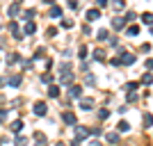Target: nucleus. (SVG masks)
Instances as JSON below:
<instances>
[{
    "label": "nucleus",
    "instance_id": "28",
    "mask_svg": "<svg viewBox=\"0 0 153 146\" xmlns=\"http://www.w3.org/2000/svg\"><path fill=\"white\" fill-rule=\"evenodd\" d=\"M78 53H80V57H87V46H80V50H78Z\"/></svg>",
    "mask_w": 153,
    "mask_h": 146
},
{
    "label": "nucleus",
    "instance_id": "36",
    "mask_svg": "<svg viewBox=\"0 0 153 146\" xmlns=\"http://www.w3.org/2000/svg\"><path fill=\"white\" fill-rule=\"evenodd\" d=\"M57 34V27H48V37H55Z\"/></svg>",
    "mask_w": 153,
    "mask_h": 146
},
{
    "label": "nucleus",
    "instance_id": "29",
    "mask_svg": "<svg viewBox=\"0 0 153 146\" xmlns=\"http://www.w3.org/2000/svg\"><path fill=\"white\" fill-rule=\"evenodd\" d=\"M41 80H44V82H53V76H51V73H44V76H41Z\"/></svg>",
    "mask_w": 153,
    "mask_h": 146
},
{
    "label": "nucleus",
    "instance_id": "13",
    "mask_svg": "<svg viewBox=\"0 0 153 146\" xmlns=\"http://www.w3.org/2000/svg\"><path fill=\"white\" fill-rule=\"evenodd\" d=\"M21 130H23V121H14V123H12V133H16V135H19L21 133Z\"/></svg>",
    "mask_w": 153,
    "mask_h": 146
},
{
    "label": "nucleus",
    "instance_id": "5",
    "mask_svg": "<svg viewBox=\"0 0 153 146\" xmlns=\"http://www.w3.org/2000/svg\"><path fill=\"white\" fill-rule=\"evenodd\" d=\"M89 128H85V126H78L76 128V139H85V137H89Z\"/></svg>",
    "mask_w": 153,
    "mask_h": 146
},
{
    "label": "nucleus",
    "instance_id": "15",
    "mask_svg": "<svg viewBox=\"0 0 153 146\" xmlns=\"http://www.w3.org/2000/svg\"><path fill=\"white\" fill-rule=\"evenodd\" d=\"M117 130H119V133H128V130H130V123H128V121H121V123L117 126Z\"/></svg>",
    "mask_w": 153,
    "mask_h": 146
},
{
    "label": "nucleus",
    "instance_id": "41",
    "mask_svg": "<svg viewBox=\"0 0 153 146\" xmlns=\"http://www.w3.org/2000/svg\"><path fill=\"white\" fill-rule=\"evenodd\" d=\"M44 2H48V5H55V0H44Z\"/></svg>",
    "mask_w": 153,
    "mask_h": 146
},
{
    "label": "nucleus",
    "instance_id": "22",
    "mask_svg": "<svg viewBox=\"0 0 153 146\" xmlns=\"http://www.w3.org/2000/svg\"><path fill=\"white\" fill-rule=\"evenodd\" d=\"M9 84H12V87H19L21 84V76H12L9 78Z\"/></svg>",
    "mask_w": 153,
    "mask_h": 146
},
{
    "label": "nucleus",
    "instance_id": "10",
    "mask_svg": "<svg viewBox=\"0 0 153 146\" xmlns=\"http://www.w3.org/2000/svg\"><path fill=\"white\" fill-rule=\"evenodd\" d=\"M48 96H51V98H57L59 96V87L57 84H51V87H48Z\"/></svg>",
    "mask_w": 153,
    "mask_h": 146
},
{
    "label": "nucleus",
    "instance_id": "38",
    "mask_svg": "<svg viewBox=\"0 0 153 146\" xmlns=\"http://www.w3.org/2000/svg\"><path fill=\"white\" fill-rule=\"evenodd\" d=\"M146 69H153V59H146Z\"/></svg>",
    "mask_w": 153,
    "mask_h": 146
},
{
    "label": "nucleus",
    "instance_id": "12",
    "mask_svg": "<svg viewBox=\"0 0 153 146\" xmlns=\"http://www.w3.org/2000/svg\"><path fill=\"white\" fill-rule=\"evenodd\" d=\"M59 16H62V7L53 5V9H51V19H59Z\"/></svg>",
    "mask_w": 153,
    "mask_h": 146
},
{
    "label": "nucleus",
    "instance_id": "27",
    "mask_svg": "<svg viewBox=\"0 0 153 146\" xmlns=\"http://www.w3.org/2000/svg\"><path fill=\"white\" fill-rule=\"evenodd\" d=\"M137 87H140V84H137V82H128V84H126V89H128V91H135V89H137Z\"/></svg>",
    "mask_w": 153,
    "mask_h": 146
},
{
    "label": "nucleus",
    "instance_id": "11",
    "mask_svg": "<svg viewBox=\"0 0 153 146\" xmlns=\"http://www.w3.org/2000/svg\"><path fill=\"white\" fill-rule=\"evenodd\" d=\"M142 123H144L146 128H151V126H153V114H149V112H146V114L142 116Z\"/></svg>",
    "mask_w": 153,
    "mask_h": 146
},
{
    "label": "nucleus",
    "instance_id": "33",
    "mask_svg": "<svg viewBox=\"0 0 153 146\" xmlns=\"http://www.w3.org/2000/svg\"><path fill=\"white\" fill-rule=\"evenodd\" d=\"M44 53H46L44 48H37V53H34V57H37V59H39V57H44Z\"/></svg>",
    "mask_w": 153,
    "mask_h": 146
},
{
    "label": "nucleus",
    "instance_id": "43",
    "mask_svg": "<svg viewBox=\"0 0 153 146\" xmlns=\"http://www.w3.org/2000/svg\"><path fill=\"white\" fill-rule=\"evenodd\" d=\"M55 146H64V144H55Z\"/></svg>",
    "mask_w": 153,
    "mask_h": 146
},
{
    "label": "nucleus",
    "instance_id": "4",
    "mask_svg": "<svg viewBox=\"0 0 153 146\" xmlns=\"http://www.w3.org/2000/svg\"><path fill=\"white\" fill-rule=\"evenodd\" d=\"M69 94L73 98H82V87L80 84H69Z\"/></svg>",
    "mask_w": 153,
    "mask_h": 146
},
{
    "label": "nucleus",
    "instance_id": "30",
    "mask_svg": "<svg viewBox=\"0 0 153 146\" xmlns=\"http://www.w3.org/2000/svg\"><path fill=\"white\" fill-rule=\"evenodd\" d=\"M137 101V94H135V91H130V94H128V103H135Z\"/></svg>",
    "mask_w": 153,
    "mask_h": 146
},
{
    "label": "nucleus",
    "instance_id": "16",
    "mask_svg": "<svg viewBox=\"0 0 153 146\" xmlns=\"http://www.w3.org/2000/svg\"><path fill=\"white\" fill-rule=\"evenodd\" d=\"M19 9H21V7H19V0H16V2H14V5L9 7V16H12V19H14V16L19 14Z\"/></svg>",
    "mask_w": 153,
    "mask_h": 146
},
{
    "label": "nucleus",
    "instance_id": "19",
    "mask_svg": "<svg viewBox=\"0 0 153 146\" xmlns=\"http://www.w3.org/2000/svg\"><path fill=\"white\" fill-rule=\"evenodd\" d=\"M112 7H114V9H123V7H126V0H112Z\"/></svg>",
    "mask_w": 153,
    "mask_h": 146
},
{
    "label": "nucleus",
    "instance_id": "3",
    "mask_svg": "<svg viewBox=\"0 0 153 146\" xmlns=\"http://www.w3.org/2000/svg\"><path fill=\"white\" fill-rule=\"evenodd\" d=\"M135 55H130V53H121V57H119V62L121 64H126V66H130V64H135Z\"/></svg>",
    "mask_w": 153,
    "mask_h": 146
},
{
    "label": "nucleus",
    "instance_id": "25",
    "mask_svg": "<svg viewBox=\"0 0 153 146\" xmlns=\"http://www.w3.org/2000/svg\"><path fill=\"white\" fill-rule=\"evenodd\" d=\"M34 9H25V14H23V19H27V21H32V16H34Z\"/></svg>",
    "mask_w": 153,
    "mask_h": 146
},
{
    "label": "nucleus",
    "instance_id": "7",
    "mask_svg": "<svg viewBox=\"0 0 153 146\" xmlns=\"http://www.w3.org/2000/svg\"><path fill=\"white\" fill-rule=\"evenodd\" d=\"M64 123L66 126H76V114L73 112H64Z\"/></svg>",
    "mask_w": 153,
    "mask_h": 146
},
{
    "label": "nucleus",
    "instance_id": "40",
    "mask_svg": "<svg viewBox=\"0 0 153 146\" xmlns=\"http://www.w3.org/2000/svg\"><path fill=\"white\" fill-rule=\"evenodd\" d=\"M0 87H5V78H0Z\"/></svg>",
    "mask_w": 153,
    "mask_h": 146
},
{
    "label": "nucleus",
    "instance_id": "18",
    "mask_svg": "<svg viewBox=\"0 0 153 146\" xmlns=\"http://www.w3.org/2000/svg\"><path fill=\"white\" fill-rule=\"evenodd\" d=\"M128 34H130V37H137V34H140V25H130L128 27Z\"/></svg>",
    "mask_w": 153,
    "mask_h": 146
},
{
    "label": "nucleus",
    "instance_id": "8",
    "mask_svg": "<svg viewBox=\"0 0 153 146\" xmlns=\"http://www.w3.org/2000/svg\"><path fill=\"white\" fill-rule=\"evenodd\" d=\"M80 107H82V110H87V112H89V110L94 107V101H91V98H80Z\"/></svg>",
    "mask_w": 153,
    "mask_h": 146
},
{
    "label": "nucleus",
    "instance_id": "9",
    "mask_svg": "<svg viewBox=\"0 0 153 146\" xmlns=\"http://www.w3.org/2000/svg\"><path fill=\"white\" fill-rule=\"evenodd\" d=\"M140 19H142V23H144V25H153V14H151V12H144Z\"/></svg>",
    "mask_w": 153,
    "mask_h": 146
},
{
    "label": "nucleus",
    "instance_id": "32",
    "mask_svg": "<svg viewBox=\"0 0 153 146\" xmlns=\"http://www.w3.org/2000/svg\"><path fill=\"white\" fill-rule=\"evenodd\" d=\"M94 55H96V59H101V62H103V59H105V53H103V50H96Z\"/></svg>",
    "mask_w": 153,
    "mask_h": 146
},
{
    "label": "nucleus",
    "instance_id": "35",
    "mask_svg": "<svg viewBox=\"0 0 153 146\" xmlns=\"http://www.w3.org/2000/svg\"><path fill=\"white\" fill-rule=\"evenodd\" d=\"M96 5H98V9H101V7H108V0H96Z\"/></svg>",
    "mask_w": 153,
    "mask_h": 146
},
{
    "label": "nucleus",
    "instance_id": "34",
    "mask_svg": "<svg viewBox=\"0 0 153 146\" xmlns=\"http://www.w3.org/2000/svg\"><path fill=\"white\" fill-rule=\"evenodd\" d=\"M123 19H126V23H128V21L135 19V14H133V12H126V16H123Z\"/></svg>",
    "mask_w": 153,
    "mask_h": 146
},
{
    "label": "nucleus",
    "instance_id": "14",
    "mask_svg": "<svg viewBox=\"0 0 153 146\" xmlns=\"http://www.w3.org/2000/svg\"><path fill=\"white\" fill-rule=\"evenodd\" d=\"M25 34H34V32H37V25H34V23H32V21H27V25H25Z\"/></svg>",
    "mask_w": 153,
    "mask_h": 146
},
{
    "label": "nucleus",
    "instance_id": "26",
    "mask_svg": "<svg viewBox=\"0 0 153 146\" xmlns=\"http://www.w3.org/2000/svg\"><path fill=\"white\" fill-rule=\"evenodd\" d=\"M66 7L69 9H78V0H66Z\"/></svg>",
    "mask_w": 153,
    "mask_h": 146
},
{
    "label": "nucleus",
    "instance_id": "39",
    "mask_svg": "<svg viewBox=\"0 0 153 146\" xmlns=\"http://www.w3.org/2000/svg\"><path fill=\"white\" fill-rule=\"evenodd\" d=\"M71 146H80V139H73V142H71Z\"/></svg>",
    "mask_w": 153,
    "mask_h": 146
},
{
    "label": "nucleus",
    "instance_id": "6",
    "mask_svg": "<svg viewBox=\"0 0 153 146\" xmlns=\"http://www.w3.org/2000/svg\"><path fill=\"white\" fill-rule=\"evenodd\" d=\"M112 27H114V30H123V27H126V19H119V16L112 19Z\"/></svg>",
    "mask_w": 153,
    "mask_h": 146
},
{
    "label": "nucleus",
    "instance_id": "23",
    "mask_svg": "<svg viewBox=\"0 0 153 146\" xmlns=\"http://www.w3.org/2000/svg\"><path fill=\"white\" fill-rule=\"evenodd\" d=\"M108 142L110 144H117V142H119V135L117 133H108Z\"/></svg>",
    "mask_w": 153,
    "mask_h": 146
},
{
    "label": "nucleus",
    "instance_id": "42",
    "mask_svg": "<svg viewBox=\"0 0 153 146\" xmlns=\"http://www.w3.org/2000/svg\"><path fill=\"white\" fill-rule=\"evenodd\" d=\"M89 146H101V144H98V142H91V144Z\"/></svg>",
    "mask_w": 153,
    "mask_h": 146
},
{
    "label": "nucleus",
    "instance_id": "37",
    "mask_svg": "<svg viewBox=\"0 0 153 146\" xmlns=\"http://www.w3.org/2000/svg\"><path fill=\"white\" fill-rule=\"evenodd\" d=\"M7 119V110H0V121H5Z\"/></svg>",
    "mask_w": 153,
    "mask_h": 146
},
{
    "label": "nucleus",
    "instance_id": "17",
    "mask_svg": "<svg viewBox=\"0 0 153 146\" xmlns=\"http://www.w3.org/2000/svg\"><path fill=\"white\" fill-rule=\"evenodd\" d=\"M9 30H12V34L16 39H21V30H19V25H16V23H12V25H9Z\"/></svg>",
    "mask_w": 153,
    "mask_h": 146
},
{
    "label": "nucleus",
    "instance_id": "24",
    "mask_svg": "<svg viewBox=\"0 0 153 146\" xmlns=\"http://www.w3.org/2000/svg\"><path fill=\"white\" fill-rule=\"evenodd\" d=\"M62 27H64V30H71V27H73V21L64 19V21H62Z\"/></svg>",
    "mask_w": 153,
    "mask_h": 146
},
{
    "label": "nucleus",
    "instance_id": "21",
    "mask_svg": "<svg viewBox=\"0 0 153 146\" xmlns=\"http://www.w3.org/2000/svg\"><path fill=\"white\" fill-rule=\"evenodd\" d=\"M153 82V76L151 73H144V76H142V84H151Z\"/></svg>",
    "mask_w": 153,
    "mask_h": 146
},
{
    "label": "nucleus",
    "instance_id": "2",
    "mask_svg": "<svg viewBox=\"0 0 153 146\" xmlns=\"http://www.w3.org/2000/svg\"><path fill=\"white\" fill-rule=\"evenodd\" d=\"M98 16H101V9H98V7H94V9H87V14H85V19H87V23L96 21Z\"/></svg>",
    "mask_w": 153,
    "mask_h": 146
},
{
    "label": "nucleus",
    "instance_id": "1",
    "mask_svg": "<svg viewBox=\"0 0 153 146\" xmlns=\"http://www.w3.org/2000/svg\"><path fill=\"white\" fill-rule=\"evenodd\" d=\"M32 112H34L37 116H46V103L37 101V103H34V107H32Z\"/></svg>",
    "mask_w": 153,
    "mask_h": 146
},
{
    "label": "nucleus",
    "instance_id": "20",
    "mask_svg": "<svg viewBox=\"0 0 153 146\" xmlns=\"http://www.w3.org/2000/svg\"><path fill=\"white\" fill-rule=\"evenodd\" d=\"M108 39H110L108 30H98V41H108Z\"/></svg>",
    "mask_w": 153,
    "mask_h": 146
},
{
    "label": "nucleus",
    "instance_id": "31",
    "mask_svg": "<svg viewBox=\"0 0 153 146\" xmlns=\"http://www.w3.org/2000/svg\"><path fill=\"white\" fill-rule=\"evenodd\" d=\"M98 116H101V119H108V116H110V110H101V112H98Z\"/></svg>",
    "mask_w": 153,
    "mask_h": 146
}]
</instances>
